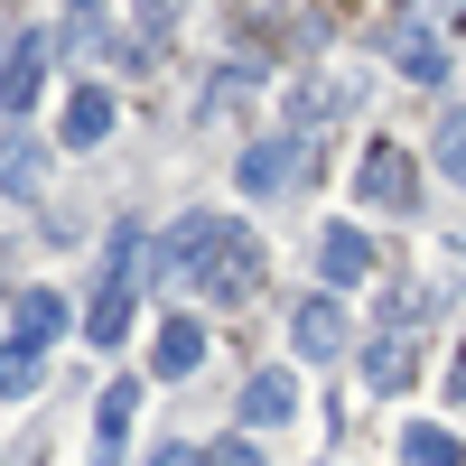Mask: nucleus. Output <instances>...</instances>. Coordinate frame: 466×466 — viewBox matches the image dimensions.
<instances>
[{"label":"nucleus","mask_w":466,"mask_h":466,"mask_svg":"<svg viewBox=\"0 0 466 466\" xmlns=\"http://www.w3.org/2000/svg\"><path fill=\"white\" fill-rule=\"evenodd\" d=\"M187 270H197V289H206V299L243 308L252 280H261V252H252V233H243V224H215V233H206V252L187 261Z\"/></svg>","instance_id":"f257e3e1"},{"label":"nucleus","mask_w":466,"mask_h":466,"mask_svg":"<svg viewBox=\"0 0 466 466\" xmlns=\"http://www.w3.org/2000/svg\"><path fill=\"white\" fill-rule=\"evenodd\" d=\"M355 197L382 206V215H410V206H420V168H410V149L373 140V149H364V168H355Z\"/></svg>","instance_id":"f03ea898"},{"label":"nucleus","mask_w":466,"mask_h":466,"mask_svg":"<svg viewBox=\"0 0 466 466\" xmlns=\"http://www.w3.org/2000/svg\"><path fill=\"white\" fill-rule=\"evenodd\" d=\"M299 177H308V140H299V131L243 149V197H280V187H299Z\"/></svg>","instance_id":"7ed1b4c3"},{"label":"nucleus","mask_w":466,"mask_h":466,"mask_svg":"<svg viewBox=\"0 0 466 466\" xmlns=\"http://www.w3.org/2000/svg\"><path fill=\"white\" fill-rule=\"evenodd\" d=\"M289 355H299V364H336V355H345V308H336V299H299Z\"/></svg>","instance_id":"20e7f679"},{"label":"nucleus","mask_w":466,"mask_h":466,"mask_svg":"<svg viewBox=\"0 0 466 466\" xmlns=\"http://www.w3.org/2000/svg\"><path fill=\"white\" fill-rule=\"evenodd\" d=\"M131 299H140V270H131V252H122V261H112V280H103V299L85 308V336H94V345H122V336H131Z\"/></svg>","instance_id":"39448f33"},{"label":"nucleus","mask_w":466,"mask_h":466,"mask_svg":"<svg viewBox=\"0 0 466 466\" xmlns=\"http://www.w3.org/2000/svg\"><path fill=\"white\" fill-rule=\"evenodd\" d=\"M364 270H373V243H364L355 224H327V233H318V280H327V289H355Z\"/></svg>","instance_id":"423d86ee"},{"label":"nucleus","mask_w":466,"mask_h":466,"mask_svg":"<svg viewBox=\"0 0 466 466\" xmlns=\"http://www.w3.org/2000/svg\"><path fill=\"white\" fill-rule=\"evenodd\" d=\"M131 410H140V382H112L94 401V466H122V439H131Z\"/></svg>","instance_id":"0eeeda50"},{"label":"nucleus","mask_w":466,"mask_h":466,"mask_svg":"<svg viewBox=\"0 0 466 466\" xmlns=\"http://www.w3.org/2000/svg\"><path fill=\"white\" fill-rule=\"evenodd\" d=\"M37 187H47V149H37L28 131H0V197H37Z\"/></svg>","instance_id":"6e6552de"},{"label":"nucleus","mask_w":466,"mask_h":466,"mask_svg":"<svg viewBox=\"0 0 466 466\" xmlns=\"http://www.w3.org/2000/svg\"><path fill=\"white\" fill-rule=\"evenodd\" d=\"M392 56H401L410 85H439V75H448V47H439L430 19H401V28H392Z\"/></svg>","instance_id":"1a4fd4ad"},{"label":"nucleus","mask_w":466,"mask_h":466,"mask_svg":"<svg viewBox=\"0 0 466 466\" xmlns=\"http://www.w3.org/2000/svg\"><path fill=\"white\" fill-rule=\"evenodd\" d=\"M197 355H206V327H197V318H168V327H159V355H149V373H159V382H187V373H197Z\"/></svg>","instance_id":"9d476101"},{"label":"nucleus","mask_w":466,"mask_h":466,"mask_svg":"<svg viewBox=\"0 0 466 466\" xmlns=\"http://www.w3.org/2000/svg\"><path fill=\"white\" fill-rule=\"evenodd\" d=\"M289 410H299V373H261L243 392V430H280Z\"/></svg>","instance_id":"9b49d317"},{"label":"nucleus","mask_w":466,"mask_h":466,"mask_svg":"<svg viewBox=\"0 0 466 466\" xmlns=\"http://www.w3.org/2000/svg\"><path fill=\"white\" fill-rule=\"evenodd\" d=\"M103 131H112V94H103V85H75V94H66V140L94 149Z\"/></svg>","instance_id":"f8f14e48"},{"label":"nucleus","mask_w":466,"mask_h":466,"mask_svg":"<svg viewBox=\"0 0 466 466\" xmlns=\"http://www.w3.org/2000/svg\"><path fill=\"white\" fill-rule=\"evenodd\" d=\"M410 373H420V364H410L401 336H373V345H364V382H373V392H410Z\"/></svg>","instance_id":"ddd939ff"},{"label":"nucleus","mask_w":466,"mask_h":466,"mask_svg":"<svg viewBox=\"0 0 466 466\" xmlns=\"http://www.w3.org/2000/svg\"><path fill=\"white\" fill-rule=\"evenodd\" d=\"M37 75H47V47H37V37H19V56L0 66V112H28V94H37Z\"/></svg>","instance_id":"4468645a"},{"label":"nucleus","mask_w":466,"mask_h":466,"mask_svg":"<svg viewBox=\"0 0 466 466\" xmlns=\"http://www.w3.org/2000/svg\"><path fill=\"white\" fill-rule=\"evenodd\" d=\"M66 47H75V56H112L122 37H112V19L94 10V0H75V19H66Z\"/></svg>","instance_id":"2eb2a0df"},{"label":"nucleus","mask_w":466,"mask_h":466,"mask_svg":"<svg viewBox=\"0 0 466 466\" xmlns=\"http://www.w3.org/2000/svg\"><path fill=\"white\" fill-rule=\"evenodd\" d=\"M56 327H66V299H56V289H28V299H19V345H47Z\"/></svg>","instance_id":"dca6fc26"},{"label":"nucleus","mask_w":466,"mask_h":466,"mask_svg":"<svg viewBox=\"0 0 466 466\" xmlns=\"http://www.w3.org/2000/svg\"><path fill=\"white\" fill-rule=\"evenodd\" d=\"M401 466H466V448H457L448 430H410V439H401Z\"/></svg>","instance_id":"f3484780"},{"label":"nucleus","mask_w":466,"mask_h":466,"mask_svg":"<svg viewBox=\"0 0 466 466\" xmlns=\"http://www.w3.org/2000/svg\"><path fill=\"white\" fill-rule=\"evenodd\" d=\"M0 392H37V345H0Z\"/></svg>","instance_id":"a211bd4d"},{"label":"nucleus","mask_w":466,"mask_h":466,"mask_svg":"<svg viewBox=\"0 0 466 466\" xmlns=\"http://www.w3.org/2000/svg\"><path fill=\"white\" fill-rule=\"evenodd\" d=\"M439 168L466 187V112H448V122H439Z\"/></svg>","instance_id":"6ab92c4d"},{"label":"nucleus","mask_w":466,"mask_h":466,"mask_svg":"<svg viewBox=\"0 0 466 466\" xmlns=\"http://www.w3.org/2000/svg\"><path fill=\"white\" fill-rule=\"evenodd\" d=\"M206 466H261V448H252V439H233V448H215Z\"/></svg>","instance_id":"aec40b11"},{"label":"nucleus","mask_w":466,"mask_h":466,"mask_svg":"<svg viewBox=\"0 0 466 466\" xmlns=\"http://www.w3.org/2000/svg\"><path fill=\"white\" fill-rule=\"evenodd\" d=\"M448 401L466 410V345H457V355H448Z\"/></svg>","instance_id":"412c9836"},{"label":"nucleus","mask_w":466,"mask_h":466,"mask_svg":"<svg viewBox=\"0 0 466 466\" xmlns=\"http://www.w3.org/2000/svg\"><path fill=\"white\" fill-rule=\"evenodd\" d=\"M149 466H197V457H187V448L168 439V448H149Z\"/></svg>","instance_id":"4be33fe9"}]
</instances>
